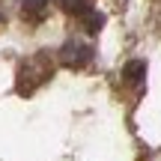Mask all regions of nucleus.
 <instances>
[{
	"label": "nucleus",
	"instance_id": "nucleus-1",
	"mask_svg": "<svg viewBox=\"0 0 161 161\" xmlns=\"http://www.w3.org/2000/svg\"><path fill=\"white\" fill-rule=\"evenodd\" d=\"M51 75H54V60H51V54L39 51V54H33V57H27L21 66H18V75H15L18 96H30V92L39 90Z\"/></svg>",
	"mask_w": 161,
	"mask_h": 161
},
{
	"label": "nucleus",
	"instance_id": "nucleus-2",
	"mask_svg": "<svg viewBox=\"0 0 161 161\" xmlns=\"http://www.w3.org/2000/svg\"><path fill=\"white\" fill-rule=\"evenodd\" d=\"M60 63L66 69H86L92 63V45L86 42H78V39H69L60 51Z\"/></svg>",
	"mask_w": 161,
	"mask_h": 161
},
{
	"label": "nucleus",
	"instance_id": "nucleus-3",
	"mask_svg": "<svg viewBox=\"0 0 161 161\" xmlns=\"http://www.w3.org/2000/svg\"><path fill=\"white\" fill-rule=\"evenodd\" d=\"M122 80H125V86H131V90H143V80H146V63L143 60H131V63L122 69Z\"/></svg>",
	"mask_w": 161,
	"mask_h": 161
},
{
	"label": "nucleus",
	"instance_id": "nucleus-4",
	"mask_svg": "<svg viewBox=\"0 0 161 161\" xmlns=\"http://www.w3.org/2000/svg\"><path fill=\"white\" fill-rule=\"evenodd\" d=\"M48 3H51V0H21V15H24V21L39 24L42 18H45V12H48Z\"/></svg>",
	"mask_w": 161,
	"mask_h": 161
},
{
	"label": "nucleus",
	"instance_id": "nucleus-5",
	"mask_svg": "<svg viewBox=\"0 0 161 161\" xmlns=\"http://www.w3.org/2000/svg\"><path fill=\"white\" fill-rule=\"evenodd\" d=\"M60 9L66 12V15H75V18H84L86 12L92 9L90 0H60Z\"/></svg>",
	"mask_w": 161,
	"mask_h": 161
},
{
	"label": "nucleus",
	"instance_id": "nucleus-6",
	"mask_svg": "<svg viewBox=\"0 0 161 161\" xmlns=\"http://www.w3.org/2000/svg\"><path fill=\"white\" fill-rule=\"evenodd\" d=\"M102 24H104V15H102V12L90 9V12L84 15V30H86V33H98V30H102Z\"/></svg>",
	"mask_w": 161,
	"mask_h": 161
}]
</instances>
